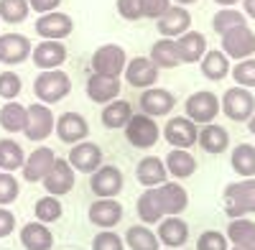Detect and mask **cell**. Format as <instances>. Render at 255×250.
Listing matches in <instances>:
<instances>
[{
	"instance_id": "6da1fadb",
	"label": "cell",
	"mask_w": 255,
	"mask_h": 250,
	"mask_svg": "<svg viewBox=\"0 0 255 250\" xmlns=\"http://www.w3.org/2000/svg\"><path fill=\"white\" fill-rule=\"evenodd\" d=\"M225 212L230 220L255 215V179L232 181L225 186Z\"/></svg>"
},
{
	"instance_id": "8fae6325",
	"label": "cell",
	"mask_w": 255,
	"mask_h": 250,
	"mask_svg": "<svg viewBox=\"0 0 255 250\" xmlns=\"http://www.w3.org/2000/svg\"><path fill=\"white\" fill-rule=\"evenodd\" d=\"M33 44L31 38H26L23 33H3L0 36V64H23L26 59H31Z\"/></svg>"
},
{
	"instance_id": "ba28073f",
	"label": "cell",
	"mask_w": 255,
	"mask_h": 250,
	"mask_svg": "<svg viewBox=\"0 0 255 250\" xmlns=\"http://www.w3.org/2000/svg\"><path fill=\"white\" fill-rule=\"evenodd\" d=\"M220 115V97L215 92H194L186 100V118L197 125H207Z\"/></svg>"
},
{
	"instance_id": "2e32d148",
	"label": "cell",
	"mask_w": 255,
	"mask_h": 250,
	"mask_svg": "<svg viewBox=\"0 0 255 250\" xmlns=\"http://www.w3.org/2000/svg\"><path fill=\"white\" fill-rule=\"evenodd\" d=\"M31 59H33V64L41 72L59 69L64 61H67V46H64V41H49V38H44L38 46H33Z\"/></svg>"
},
{
	"instance_id": "d4e9b609",
	"label": "cell",
	"mask_w": 255,
	"mask_h": 250,
	"mask_svg": "<svg viewBox=\"0 0 255 250\" xmlns=\"http://www.w3.org/2000/svg\"><path fill=\"white\" fill-rule=\"evenodd\" d=\"M166 176H168L166 163H163L158 156H145V158H140L138 166H135V179L145 186V189H153V186L166 184Z\"/></svg>"
},
{
	"instance_id": "603a6c76",
	"label": "cell",
	"mask_w": 255,
	"mask_h": 250,
	"mask_svg": "<svg viewBox=\"0 0 255 250\" xmlns=\"http://www.w3.org/2000/svg\"><path fill=\"white\" fill-rule=\"evenodd\" d=\"M120 79L118 77H102V74H90L87 79V97L100 105H108V102L118 100L120 95Z\"/></svg>"
},
{
	"instance_id": "e575fe53",
	"label": "cell",
	"mask_w": 255,
	"mask_h": 250,
	"mask_svg": "<svg viewBox=\"0 0 255 250\" xmlns=\"http://www.w3.org/2000/svg\"><path fill=\"white\" fill-rule=\"evenodd\" d=\"M199 67H202V74L207 77V79H212V82H220V79H225L227 74H230V59L222 54V51H217V49H212V51H207L204 56H202V61H199Z\"/></svg>"
},
{
	"instance_id": "4fadbf2b",
	"label": "cell",
	"mask_w": 255,
	"mask_h": 250,
	"mask_svg": "<svg viewBox=\"0 0 255 250\" xmlns=\"http://www.w3.org/2000/svg\"><path fill=\"white\" fill-rule=\"evenodd\" d=\"M72 169L74 171H82V174H95L100 166H102V148L92 140H79L72 145L69 151V158Z\"/></svg>"
},
{
	"instance_id": "5bb4252c",
	"label": "cell",
	"mask_w": 255,
	"mask_h": 250,
	"mask_svg": "<svg viewBox=\"0 0 255 250\" xmlns=\"http://www.w3.org/2000/svg\"><path fill=\"white\" fill-rule=\"evenodd\" d=\"M156 79H158V67L153 64L151 59L133 56V59L125 64V82H128L130 87L148 90V87L156 85Z\"/></svg>"
},
{
	"instance_id": "484cf974",
	"label": "cell",
	"mask_w": 255,
	"mask_h": 250,
	"mask_svg": "<svg viewBox=\"0 0 255 250\" xmlns=\"http://www.w3.org/2000/svg\"><path fill=\"white\" fill-rule=\"evenodd\" d=\"M197 143L202 145L204 153L217 156V153H225V151H227L230 133L222 128V125H217V123H207V125H202V130H199V135H197Z\"/></svg>"
},
{
	"instance_id": "db71d44e",
	"label": "cell",
	"mask_w": 255,
	"mask_h": 250,
	"mask_svg": "<svg viewBox=\"0 0 255 250\" xmlns=\"http://www.w3.org/2000/svg\"><path fill=\"white\" fill-rule=\"evenodd\" d=\"M215 3L222 8H235V3H240V0H215Z\"/></svg>"
},
{
	"instance_id": "f5cc1de1",
	"label": "cell",
	"mask_w": 255,
	"mask_h": 250,
	"mask_svg": "<svg viewBox=\"0 0 255 250\" xmlns=\"http://www.w3.org/2000/svg\"><path fill=\"white\" fill-rule=\"evenodd\" d=\"M230 250H255V238H250V240L243 243V245H232Z\"/></svg>"
},
{
	"instance_id": "9c48e42d",
	"label": "cell",
	"mask_w": 255,
	"mask_h": 250,
	"mask_svg": "<svg viewBox=\"0 0 255 250\" xmlns=\"http://www.w3.org/2000/svg\"><path fill=\"white\" fill-rule=\"evenodd\" d=\"M227 59H250L255 54V33L248 26H238L222 33V49Z\"/></svg>"
},
{
	"instance_id": "d6986e66",
	"label": "cell",
	"mask_w": 255,
	"mask_h": 250,
	"mask_svg": "<svg viewBox=\"0 0 255 250\" xmlns=\"http://www.w3.org/2000/svg\"><path fill=\"white\" fill-rule=\"evenodd\" d=\"M54 130H56L59 140L74 145V143H79V140H84L90 135V123L84 120V115H79V113H64L61 118H56Z\"/></svg>"
},
{
	"instance_id": "f907efd6",
	"label": "cell",
	"mask_w": 255,
	"mask_h": 250,
	"mask_svg": "<svg viewBox=\"0 0 255 250\" xmlns=\"http://www.w3.org/2000/svg\"><path fill=\"white\" fill-rule=\"evenodd\" d=\"M28 5H31V10L44 15V13H54L61 5V0H28Z\"/></svg>"
},
{
	"instance_id": "f1b7e54d",
	"label": "cell",
	"mask_w": 255,
	"mask_h": 250,
	"mask_svg": "<svg viewBox=\"0 0 255 250\" xmlns=\"http://www.w3.org/2000/svg\"><path fill=\"white\" fill-rule=\"evenodd\" d=\"M148 59H151L158 69H176L181 64V54H179V46H176V38H161V41H156Z\"/></svg>"
},
{
	"instance_id": "d6a6232c",
	"label": "cell",
	"mask_w": 255,
	"mask_h": 250,
	"mask_svg": "<svg viewBox=\"0 0 255 250\" xmlns=\"http://www.w3.org/2000/svg\"><path fill=\"white\" fill-rule=\"evenodd\" d=\"M166 171L174 179H189L197 171V158L184 148H171V153L166 156Z\"/></svg>"
},
{
	"instance_id": "ffe728a7",
	"label": "cell",
	"mask_w": 255,
	"mask_h": 250,
	"mask_svg": "<svg viewBox=\"0 0 255 250\" xmlns=\"http://www.w3.org/2000/svg\"><path fill=\"white\" fill-rule=\"evenodd\" d=\"M90 222L97 225L100 230H113L115 225H120L123 220V204L118 199H97L90 204V212H87Z\"/></svg>"
},
{
	"instance_id": "9a60e30c",
	"label": "cell",
	"mask_w": 255,
	"mask_h": 250,
	"mask_svg": "<svg viewBox=\"0 0 255 250\" xmlns=\"http://www.w3.org/2000/svg\"><path fill=\"white\" fill-rule=\"evenodd\" d=\"M74 31V20L72 15L67 13H44L38 20H36V33L41 38H49V41H61V38H67L69 33Z\"/></svg>"
},
{
	"instance_id": "bcb514c9",
	"label": "cell",
	"mask_w": 255,
	"mask_h": 250,
	"mask_svg": "<svg viewBox=\"0 0 255 250\" xmlns=\"http://www.w3.org/2000/svg\"><path fill=\"white\" fill-rule=\"evenodd\" d=\"M197 250H227V235L217 230H204L197 240Z\"/></svg>"
},
{
	"instance_id": "8d00e7d4",
	"label": "cell",
	"mask_w": 255,
	"mask_h": 250,
	"mask_svg": "<svg viewBox=\"0 0 255 250\" xmlns=\"http://www.w3.org/2000/svg\"><path fill=\"white\" fill-rule=\"evenodd\" d=\"M23 148L10 140V138H3L0 140V169L3 171H18V169H23Z\"/></svg>"
},
{
	"instance_id": "b9f144b4",
	"label": "cell",
	"mask_w": 255,
	"mask_h": 250,
	"mask_svg": "<svg viewBox=\"0 0 255 250\" xmlns=\"http://www.w3.org/2000/svg\"><path fill=\"white\" fill-rule=\"evenodd\" d=\"M230 72H232V79H235L238 87L255 90V59H240Z\"/></svg>"
},
{
	"instance_id": "52a82bcc",
	"label": "cell",
	"mask_w": 255,
	"mask_h": 250,
	"mask_svg": "<svg viewBox=\"0 0 255 250\" xmlns=\"http://www.w3.org/2000/svg\"><path fill=\"white\" fill-rule=\"evenodd\" d=\"M125 72V49L118 44H105L92 54V74L118 77Z\"/></svg>"
},
{
	"instance_id": "9f6ffc18",
	"label": "cell",
	"mask_w": 255,
	"mask_h": 250,
	"mask_svg": "<svg viewBox=\"0 0 255 250\" xmlns=\"http://www.w3.org/2000/svg\"><path fill=\"white\" fill-rule=\"evenodd\" d=\"M174 3H176V5H184V8H186V5H191V3H197V0H174Z\"/></svg>"
},
{
	"instance_id": "74e56055",
	"label": "cell",
	"mask_w": 255,
	"mask_h": 250,
	"mask_svg": "<svg viewBox=\"0 0 255 250\" xmlns=\"http://www.w3.org/2000/svg\"><path fill=\"white\" fill-rule=\"evenodd\" d=\"M238 26H248V18L243 10L238 8H222L215 13V18H212V28H215V33H227L232 28H238Z\"/></svg>"
},
{
	"instance_id": "7a4b0ae2",
	"label": "cell",
	"mask_w": 255,
	"mask_h": 250,
	"mask_svg": "<svg viewBox=\"0 0 255 250\" xmlns=\"http://www.w3.org/2000/svg\"><path fill=\"white\" fill-rule=\"evenodd\" d=\"M72 92V79L64 69H49L41 72L33 82V95L36 100H41L44 105H54V102H61Z\"/></svg>"
},
{
	"instance_id": "6f0895ef",
	"label": "cell",
	"mask_w": 255,
	"mask_h": 250,
	"mask_svg": "<svg viewBox=\"0 0 255 250\" xmlns=\"http://www.w3.org/2000/svg\"><path fill=\"white\" fill-rule=\"evenodd\" d=\"M166 250H176V248H166Z\"/></svg>"
},
{
	"instance_id": "7c38bea8",
	"label": "cell",
	"mask_w": 255,
	"mask_h": 250,
	"mask_svg": "<svg viewBox=\"0 0 255 250\" xmlns=\"http://www.w3.org/2000/svg\"><path fill=\"white\" fill-rule=\"evenodd\" d=\"M163 135H166V143H171L174 148L189 151L191 145H197L199 128H197V123H191L186 115H179V118H171V120L166 123Z\"/></svg>"
},
{
	"instance_id": "4dcf8cb0",
	"label": "cell",
	"mask_w": 255,
	"mask_h": 250,
	"mask_svg": "<svg viewBox=\"0 0 255 250\" xmlns=\"http://www.w3.org/2000/svg\"><path fill=\"white\" fill-rule=\"evenodd\" d=\"M130 118H133V108H130V102H128V100H113V102H108L105 110H102V115H100L102 125H105V128H110V130L125 128Z\"/></svg>"
},
{
	"instance_id": "30bf717a",
	"label": "cell",
	"mask_w": 255,
	"mask_h": 250,
	"mask_svg": "<svg viewBox=\"0 0 255 250\" xmlns=\"http://www.w3.org/2000/svg\"><path fill=\"white\" fill-rule=\"evenodd\" d=\"M44 189L51 194V197H64L74 189V169L67 158H54L49 174L44 176Z\"/></svg>"
},
{
	"instance_id": "1f68e13d",
	"label": "cell",
	"mask_w": 255,
	"mask_h": 250,
	"mask_svg": "<svg viewBox=\"0 0 255 250\" xmlns=\"http://www.w3.org/2000/svg\"><path fill=\"white\" fill-rule=\"evenodd\" d=\"M230 163H232V171L243 179H255V145L250 143H238L232 148V156H230Z\"/></svg>"
},
{
	"instance_id": "816d5d0a",
	"label": "cell",
	"mask_w": 255,
	"mask_h": 250,
	"mask_svg": "<svg viewBox=\"0 0 255 250\" xmlns=\"http://www.w3.org/2000/svg\"><path fill=\"white\" fill-rule=\"evenodd\" d=\"M243 10L248 18H255V0H243Z\"/></svg>"
},
{
	"instance_id": "7dc6e473",
	"label": "cell",
	"mask_w": 255,
	"mask_h": 250,
	"mask_svg": "<svg viewBox=\"0 0 255 250\" xmlns=\"http://www.w3.org/2000/svg\"><path fill=\"white\" fill-rule=\"evenodd\" d=\"M115 8H118L120 18H125V20H140V18H143L140 0H118Z\"/></svg>"
},
{
	"instance_id": "4316f807",
	"label": "cell",
	"mask_w": 255,
	"mask_h": 250,
	"mask_svg": "<svg viewBox=\"0 0 255 250\" xmlns=\"http://www.w3.org/2000/svg\"><path fill=\"white\" fill-rule=\"evenodd\" d=\"M176 46L181 54V64H194V61H202V56L207 54V38L199 31H186L176 38Z\"/></svg>"
},
{
	"instance_id": "cb8c5ba5",
	"label": "cell",
	"mask_w": 255,
	"mask_h": 250,
	"mask_svg": "<svg viewBox=\"0 0 255 250\" xmlns=\"http://www.w3.org/2000/svg\"><path fill=\"white\" fill-rule=\"evenodd\" d=\"M156 238H158L161 245L179 250V248L189 240V225H186L181 217H163V220L158 222Z\"/></svg>"
},
{
	"instance_id": "ee69618b",
	"label": "cell",
	"mask_w": 255,
	"mask_h": 250,
	"mask_svg": "<svg viewBox=\"0 0 255 250\" xmlns=\"http://www.w3.org/2000/svg\"><path fill=\"white\" fill-rule=\"evenodd\" d=\"M20 90H23V82H20V77L15 72H3L0 74V97L3 100H15L20 95Z\"/></svg>"
},
{
	"instance_id": "5b68a950",
	"label": "cell",
	"mask_w": 255,
	"mask_h": 250,
	"mask_svg": "<svg viewBox=\"0 0 255 250\" xmlns=\"http://www.w3.org/2000/svg\"><path fill=\"white\" fill-rule=\"evenodd\" d=\"M123 171L113 163H102L95 174H90V189L97 199H115L123 192Z\"/></svg>"
},
{
	"instance_id": "7bdbcfd3",
	"label": "cell",
	"mask_w": 255,
	"mask_h": 250,
	"mask_svg": "<svg viewBox=\"0 0 255 250\" xmlns=\"http://www.w3.org/2000/svg\"><path fill=\"white\" fill-rule=\"evenodd\" d=\"M20 184L10 171H0V207H8L18 199Z\"/></svg>"
},
{
	"instance_id": "3957f363",
	"label": "cell",
	"mask_w": 255,
	"mask_h": 250,
	"mask_svg": "<svg viewBox=\"0 0 255 250\" xmlns=\"http://www.w3.org/2000/svg\"><path fill=\"white\" fill-rule=\"evenodd\" d=\"M158 135H161V128H158V123L151 115L138 113V115H133L130 120H128V125H125L128 143H130L133 148H140V151L153 148V145L158 143Z\"/></svg>"
},
{
	"instance_id": "83f0119b",
	"label": "cell",
	"mask_w": 255,
	"mask_h": 250,
	"mask_svg": "<svg viewBox=\"0 0 255 250\" xmlns=\"http://www.w3.org/2000/svg\"><path fill=\"white\" fill-rule=\"evenodd\" d=\"M20 243L26 250H51L54 248V235L44 222H28L20 230Z\"/></svg>"
},
{
	"instance_id": "681fc988",
	"label": "cell",
	"mask_w": 255,
	"mask_h": 250,
	"mask_svg": "<svg viewBox=\"0 0 255 250\" xmlns=\"http://www.w3.org/2000/svg\"><path fill=\"white\" fill-rule=\"evenodd\" d=\"M15 230V215L5 207H0V238H8Z\"/></svg>"
},
{
	"instance_id": "f6af8a7d",
	"label": "cell",
	"mask_w": 255,
	"mask_h": 250,
	"mask_svg": "<svg viewBox=\"0 0 255 250\" xmlns=\"http://www.w3.org/2000/svg\"><path fill=\"white\" fill-rule=\"evenodd\" d=\"M92 250H125V243H123V238H120L118 233H113V230H102V233L95 235V240H92Z\"/></svg>"
},
{
	"instance_id": "8992f818",
	"label": "cell",
	"mask_w": 255,
	"mask_h": 250,
	"mask_svg": "<svg viewBox=\"0 0 255 250\" xmlns=\"http://www.w3.org/2000/svg\"><path fill=\"white\" fill-rule=\"evenodd\" d=\"M28 110V120H26V138L28 140H46L51 133H54V125H56V118L51 113L49 105H44V102H33V105L26 108Z\"/></svg>"
},
{
	"instance_id": "e0dca14e",
	"label": "cell",
	"mask_w": 255,
	"mask_h": 250,
	"mask_svg": "<svg viewBox=\"0 0 255 250\" xmlns=\"http://www.w3.org/2000/svg\"><path fill=\"white\" fill-rule=\"evenodd\" d=\"M140 113L143 115H151V118H161V115H168L176 105V97L168 92V90H161V87H148L143 90L140 100Z\"/></svg>"
},
{
	"instance_id": "c3c4849f",
	"label": "cell",
	"mask_w": 255,
	"mask_h": 250,
	"mask_svg": "<svg viewBox=\"0 0 255 250\" xmlns=\"http://www.w3.org/2000/svg\"><path fill=\"white\" fill-rule=\"evenodd\" d=\"M143 8V18H161L168 8H171V0H140Z\"/></svg>"
},
{
	"instance_id": "60d3db41",
	"label": "cell",
	"mask_w": 255,
	"mask_h": 250,
	"mask_svg": "<svg viewBox=\"0 0 255 250\" xmlns=\"http://www.w3.org/2000/svg\"><path fill=\"white\" fill-rule=\"evenodd\" d=\"M250 238H255V222H250L248 217H238L227 225V240L232 245H243Z\"/></svg>"
},
{
	"instance_id": "f546056e",
	"label": "cell",
	"mask_w": 255,
	"mask_h": 250,
	"mask_svg": "<svg viewBox=\"0 0 255 250\" xmlns=\"http://www.w3.org/2000/svg\"><path fill=\"white\" fill-rule=\"evenodd\" d=\"M135 210H138V217L143 225H156L161 222L166 215H163V207H161V197H158V189L153 186V189H145L140 197H138V204H135Z\"/></svg>"
},
{
	"instance_id": "11a10c76",
	"label": "cell",
	"mask_w": 255,
	"mask_h": 250,
	"mask_svg": "<svg viewBox=\"0 0 255 250\" xmlns=\"http://www.w3.org/2000/svg\"><path fill=\"white\" fill-rule=\"evenodd\" d=\"M248 130L255 135V113H253V115H250V120H248Z\"/></svg>"
},
{
	"instance_id": "ab89813d",
	"label": "cell",
	"mask_w": 255,
	"mask_h": 250,
	"mask_svg": "<svg viewBox=\"0 0 255 250\" xmlns=\"http://www.w3.org/2000/svg\"><path fill=\"white\" fill-rule=\"evenodd\" d=\"M61 212H64V207H61L59 197H51V194L41 197V199L36 202V207H33L36 220L44 222V225H46V222H56V220L61 217Z\"/></svg>"
},
{
	"instance_id": "836d02e7",
	"label": "cell",
	"mask_w": 255,
	"mask_h": 250,
	"mask_svg": "<svg viewBox=\"0 0 255 250\" xmlns=\"http://www.w3.org/2000/svg\"><path fill=\"white\" fill-rule=\"evenodd\" d=\"M26 120H28V110L15 100L5 102L3 110H0V128L5 133H20L26 128Z\"/></svg>"
},
{
	"instance_id": "7402d4cb",
	"label": "cell",
	"mask_w": 255,
	"mask_h": 250,
	"mask_svg": "<svg viewBox=\"0 0 255 250\" xmlns=\"http://www.w3.org/2000/svg\"><path fill=\"white\" fill-rule=\"evenodd\" d=\"M54 158H56V153L49 148V145H38V148L23 161V181H28V184L44 181V176L49 174Z\"/></svg>"
},
{
	"instance_id": "277c9868",
	"label": "cell",
	"mask_w": 255,
	"mask_h": 250,
	"mask_svg": "<svg viewBox=\"0 0 255 250\" xmlns=\"http://www.w3.org/2000/svg\"><path fill=\"white\" fill-rule=\"evenodd\" d=\"M220 110L230 118V120H235V123H248L250 115L255 113V97L250 90L245 87H230L222 100H220Z\"/></svg>"
},
{
	"instance_id": "44dd1931",
	"label": "cell",
	"mask_w": 255,
	"mask_h": 250,
	"mask_svg": "<svg viewBox=\"0 0 255 250\" xmlns=\"http://www.w3.org/2000/svg\"><path fill=\"white\" fill-rule=\"evenodd\" d=\"M158 189V197H161V207H163V215L166 217H179L186 207H189V194L186 189L179 184V181H166Z\"/></svg>"
},
{
	"instance_id": "f35d334b",
	"label": "cell",
	"mask_w": 255,
	"mask_h": 250,
	"mask_svg": "<svg viewBox=\"0 0 255 250\" xmlns=\"http://www.w3.org/2000/svg\"><path fill=\"white\" fill-rule=\"evenodd\" d=\"M31 13L28 0H0V20L5 23H23Z\"/></svg>"
},
{
	"instance_id": "d590c367",
	"label": "cell",
	"mask_w": 255,
	"mask_h": 250,
	"mask_svg": "<svg viewBox=\"0 0 255 250\" xmlns=\"http://www.w3.org/2000/svg\"><path fill=\"white\" fill-rule=\"evenodd\" d=\"M125 245L130 250H161V243L153 230H148V225H133L125 233Z\"/></svg>"
},
{
	"instance_id": "ac0fdd59",
	"label": "cell",
	"mask_w": 255,
	"mask_h": 250,
	"mask_svg": "<svg viewBox=\"0 0 255 250\" xmlns=\"http://www.w3.org/2000/svg\"><path fill=\"white\" fill-rule=\"evenodd\" d=\"M156 28L163 38H179L181 33L191 28V13L184 5H171L156 20Z\"/></svg>"
}]
</instances>
